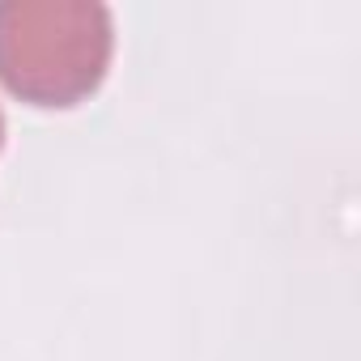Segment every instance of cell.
Wrapping results in <instances>:
<instances>
[{"label": "cell", "instance_id": "6da1fadb", "mask_svg": "<svg viewBox=\"0 0 361 361\" xmlns=\"http://www.w3.org/2000/svg\"><path fill=\"white\" fill-rule=\"evenodd\" d=\"M115 51L98 0H0V85L30 106L85 102Z\"/></svg>", "mask_w": 361, "mask_h": 361}, {"label": "cell", "instance_id": "7a4b0ae2", "mask_svg": "<svg viewBox=\"0 0 361 361\" xmlns=\"http://www.w3.org/2000/svg\"><path fill=\"white\" fill-rule=\"evenodd\" d=\"M0 145H5V115H0Z\"/></svg>", "mask_w": 361, "mask_h": 361}]
</instances>
